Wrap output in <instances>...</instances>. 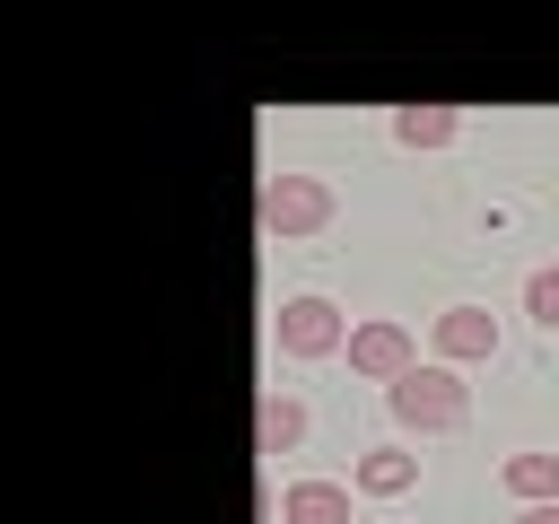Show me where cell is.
<instances>
[{
	"label": "cell",
	"mask_w": 559,
	"mask_h": 524,
	"mask_svg": "<svg viewBox=\"0 0 559 524\" xmlns=\"http://www.w3.org/2000/svg\"><path fill=\"white\" fill-rule=\"evenodd\" d=\"M498 489H507L515 507H550V498H559V454H507V463H498Z\"/></svg>",
	"instance_id": "cell-10"
},
{
	"label": "cell",
	"mask_w": 559,
	"mask_h": 524,
	"mask_svg": "<svg viewBox=\"0 0 559 524\" xmlns=\"http://www.w3.org/2000/svg\"><path fill=\"white\" fill-rule=\"evenodd\" d=\"M524 314H533L542 332H559V271H533V279H524Z\"/></svg>",
	"instance_id": "cell-11"
},
{
	"label": "cell",
	"mask_w": 559,
	"mask_h": 524,
	"mask_svg": "<svg viewBox=\"0 0 559 524\" xmlns=\"http://www.w3.org/2000/svg\"><path fill=\"white\" fill-rule=\"evenodd\" d=\"M463 105H393V140L402 148H454Z\"/></svg>",
	"instance_id": "cell-8"
},
{
	"label": "cell",
	"mask_w": 559,
	"mask_h": 524,
	"mask_svg": "<svg viewBox=\"0 0 559 524\" xmlns=\"http://www.w3.org/2000/svg\"><path fill=\"white\" fill-rule=\"evenodd\" d=\"M253 445H262V454H297V445H306V402L271 384L262 410H253Z\"/></svg>",
	"instance_id": "cell-6"
},
{
	"label": "cell",
	"mask_w": 559,
	"mask_h": 524,
	"mask_svg": "<svg viewBox=\"0 0 559 524\" xmlns=\"http://www.w3.org/2000/svg\"><path fill=\"white\" fill-rule=\"evenodd\" d=\"M349 367H358L367 384H402V376L419 367V349H411V332H402L393 314H376V323H349Z\"/></svg>",
	"instance_id": "cell-4"
},
{
	"label": "cell",
	"mask_w": 559,
	"mask_h": 524,
	"mask_svg": "<svg viewBox=\"0 0 559 524\" xmlns=\"http://www.w3.org/2000/svg\"><path fill=\"white\" fill-rule=\"evenodd\" d=\"M515 524H559V498H550V507H524Z\"/></svg>",
	"instance_id": "cell-12"
},
{
	"label": "cell",
	"mask_w": 559,
	"mask_h": 524,
	"mask_svg": "<svg viewBox=\"0 0 559 524\" xmlns=\"http://www.w3.org/2000/svg\"><path fill=\"white\" fill-rule=\"evenodd\" d=\"M280 524H349V489L341 480H288L280 489Z\"/></svg>",
	"instance_id": "cell-7"
},
{
	"label": "cell",
	"mask_w": 559,
	"mask_h": 524,
	"mask_svg": "<svg viewBox=\"0 0 559 524\" xmlns=\"http://www.w3.org/2000/svg\"><path fill=\"white\" fill-rule=\"evenodd\" d=\"M428 349H437L445 367H489V358H498V314H480V306H445V314L428 323Z\"/></svg>",
	"instance_id": "cell-5"
},
{
	"label": "cell",
	"mask_w": 559,
	"mask_h": 524,
	"mask_svg": "<svg viewBox=\"0 0 559 524\" xmlns=\"http://www.w3.org/2000/svg\"><path fill=\"white\" fill-rule=\"evenodd\" d=\"M384 410H393L402 428H419V437H454V428L472 419V384H463V367L428 358V367H411L402 384H384Z\"/></svg>",
	"instance_id": "cell-1"
},
{
	"label": "cell",
	"mask_w": 559,
	"mask_h": 524,
	"mask_svg": "<svg viewBox=\"0 0 559 524\" xmlns=\"http://www.w3.org/2000/svg\"><path fill=\"white\" fill-rule=\"evenodd\" d=\"M271 341H280V358H332V349H349V323H341V306L332 297H288L280 314H271Z\"/></svg>",
	"instance_id": "cell-3"
},
{
	"label": "cell",
	"mask_w": 559,
	"mask_h": 524,
	"mask_svg": "<svg viewBox=\"0 0 559 524\" xmlns=\"http://www.w3.org/2000/svg\"><path fill=\"white\" fill-rule=\"evenodd\" d=\"M341 218V192L323 175H262V236L297 245V236H323Z\"/></svg>",
	"instance_id": "cell-2"
},
{
	"label": "cell",
	"mask_w": 559,
	"mask_h": 524,
	"mask_svg": "<svg viewBox=\"0 0 559 524\" xmlns=\"http://www.w3.org/2000/svg\"><path fill=\"white\" fill-rule=\"evenodd\" d=\"M349 480H358L367 498H402V489L419 480V454H402V445H367V454L349 463Z\"/></svg>",
	"instance_id": "cell-9"
}]
</instances>
